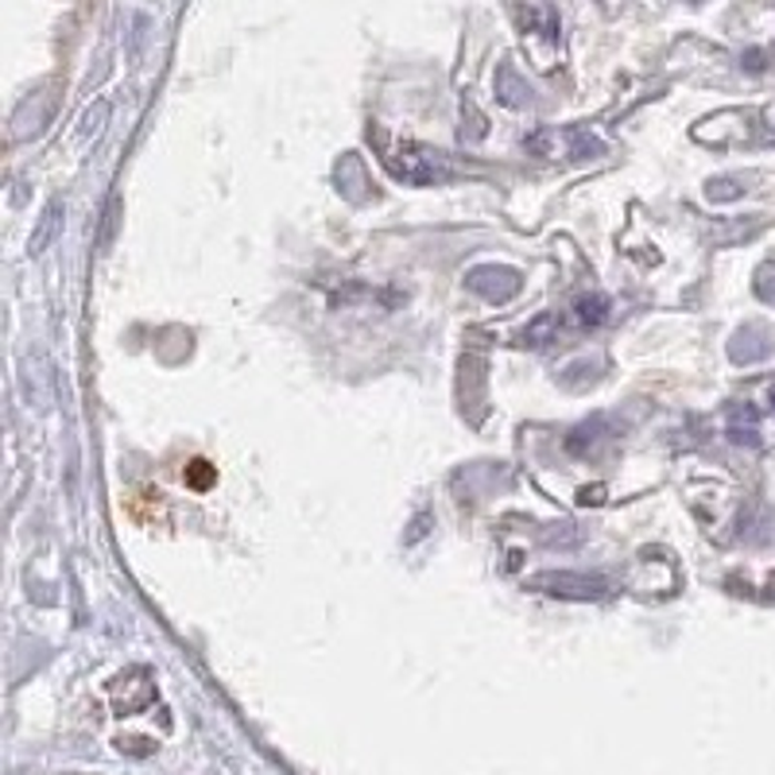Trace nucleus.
Masks as SVG:
<instances>
[{
	"label": "nucleus",
	"instance_id": "1",
	"mask_svg": "<svg viewBox=\"0 0 775 775\" xmlns=\"http://www.w3.org/2000/svg\"><path fill=\"white\" fill-rule=\"evenodd\" d=\"M369 140L377 144L388 175L399 179V183L430 186V183H446V179L453 175L450 160H446L442 152H435V147H422V144H415V140H396V136H388L385 129H373Z\"/></svg>",
	"mask_w": 775,
	"mask_h": 775
},
{
	"label": "nucleus",
	"instance_id": "2",
	"mask_svg": "<svg viewBox=\"0 0 775 775\" xmlns=\"http://www.w3.org/2000/svg\"><path fill=\"white\" fill-rule=\"evenodd\" d=\"M531 590L547 593V598L562 601H601L609 598V582L598 574H574V570H559V574H539L531 578Z\"/></svg>",
	"mask_w": 775,
	"mask_h": 775
},
{
	"label": "nucleus",
	"instance_id": "3",
	"mask_svg": "<svg viewBox=\"0 0 775 775\" xmlns=\"http://www.w3.org/2000/svg\"><path fill=\"white\" fill-rule=\"evenodd\" d=\"M520 272L512 268H500V264H481V268H473L466 276V287L473 295H481V299L489 303H512L516 295H520Z\"/></svg>",
	"mask_w": 775,
	"mask_h": 775
},
{
	"label": "nucleus",
	"instance_id": "4",
	"mask_svg": "<svg viewBox=\"0 0 775 775\" xmlns=\"http://www.w3.org/2000/svg\"><path fill=\"white\" fill-rule=\"evenodd\" d=\"M772 349V334L761 330V326H748L745 334H737V338L730 341V357L737 365H753V361H764Z\"/></svg>",
	"mask_w": 775,
	"mask_h": 775
},
{
	"label": "nucleus",
	"instance_id": "5",
	"mask_svg": "<svg viewBox=\"0 0 775 775\" xmlns=\"http://www.w3.org/2000/svg\"><path fill=\"white\" fill-rule=\"evenodd\" d=\"M730 438L737 446H761V415H756L753 404L733 407V415H730Z\"/></svg>",
	"mask_w": 775,
	"mask_h": 775
},
{
	"label": "nucleus",
	"instance_id": "6",
	"mask_svg": "<svg viewBox=\"0 0 775 775\" xmlns=\"http://www.w3.org/2000/svg\"><path fill=\"white\" fill-rule=\"evenodd\" d=\"M574 315H578V323H585V326H601L609 318V299L601 292L582 295V299L574 303Z\"/></svg>",
	"mask_w": 775,
	"mask_h": 775
},
{
	"label": "nucleus",
	"instance_id": "7",
	"mask_svg": "<svg viewBox=\"0 0 775 775\" xmlns=\"http://www.w3.org/2000/svg\"><path fill=\"white\" fill-rule=\"evenodd\" d=\"M183 481H186V489L206 492V489H214L217 473H214V466H210V461H202V458H198V461H191V466H186Z\"/></svg>",
	"mask_w": 775,
	"mask_h": 775
},
{
	"label": "nucleus",
	"instance_id": "8",
	"mask_svg": "<svg viewBox=\"0 0 775 775\" xmlns=\"http://www.w3.org/2000/svg\"><path fill=\"white\" fill-rule=\"evenodd\" d=\"M554 338V318L551 315H539L536 318V323H531L528 326V330H523V346H531V349H536V346H547V341H551Z\"/></svg>",
	"mask_w": 775,
	"mask_h": 775
},
{
	"label": "nucleus",
	"instance_id": "9",
	"mask_svg": "<svg viewBox=\"0 0 775 775\" xmlns=\"http://www.w3.org/2000/svg\"><path fill=\"white\" fill-rule=\"evenodd\" d=\"M753 287H756V295L768 303V307H775V261H768V264H761V268H756Z\"/></svg>",
	"mask_w": 775,
	"mask_h": 775
},
{
	"label": "nucleus",
	"instance_id": "10",
	"mask_svg": "<svg viewBox=\"0 0 775 775\" xmlns=\"http://www.w3.org/2000/svg\"><path fill=\"white\" fill-rule=\"evenodd\" d=\"M59 214H62V206L54 202V206L43 214V222H39V233H35V241H31V253H43L47 248V241L54 237V222H59Z\"/></svg>",
	"mask_w": 775,
	"mask_h": 775
},
{
	"label": "nucleus",
	"instance_id": "11",
	"mask_svg": "<svg viewBox=\"0 0 775 775\" xmlns=\"http://www.w3.org/2000/svg\"><path fill=\"white\" fill-rule=\"evenodd\" d=\"M706 191H710V198H714V202H733L741 194V183H733V179H714Z\"/></svg>",
	"mask_w": 775,
	"mask_h": 775
},
{
	"label": "nucleus",
	"instance_id": "12",
	"mask_svg": "<svg viewBox=\"0 0 775 775\" xmlns=\"http://www.w3.org/2000/svg\"><path fill=\"white\" fill-rule=\"evenodd\" d=\"M601 497H605V489L598 485V489H582V497H578V500H582V504H590V500H601Z\"/></svg>",
	"mask_w": 775,
	"mask_h": 775
},
{
	"label": "nucleus",
	"instance_id": "13",
	"mask_svg": "<svg viewBox=\"0 0 775 775\" xmlns=\"http://www.w3.org/2000/svg\"><path fill=\"white\" fill-rule=\"evenodd\" d=\"M772 411H775V388H772Z\"/></svg>",
	"mask_w": 775,
	"mask_h": 775
}]
</instances>
